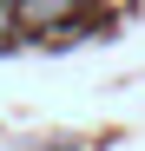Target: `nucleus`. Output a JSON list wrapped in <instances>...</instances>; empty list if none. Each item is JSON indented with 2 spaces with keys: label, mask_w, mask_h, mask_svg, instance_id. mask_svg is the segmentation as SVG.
<instances>
[{
  "label": "nucleus",
  "mask_w": 145,
  "mask_h": 151,
  "mask_svg": "<svg viewBox=\"0 0 145 151\" xmlns=\"http://www.w3.org/2000/svg\"><path fill=\"white\" fill-rule=\"evenodd\" d=\"M13 27H20V13H13V0H0V40H7Z\"/></svg>",
  "instance_id": "2"
},
{
  "label": "nucleus",
  "mask_w": 145,
  "mask_h": 151,
  "mask_svg": "<svg viewBox=\"0 0 145 151\" xmlns=\"http://www.w3.org/2000/svg\"><path fill=\"white\" fill-rule=\"evenodd\" d=\"M79 7V0H13V13H20V27H59V20Z\"/></svg>",
  "instance_id": "1"
}]
</instances>
